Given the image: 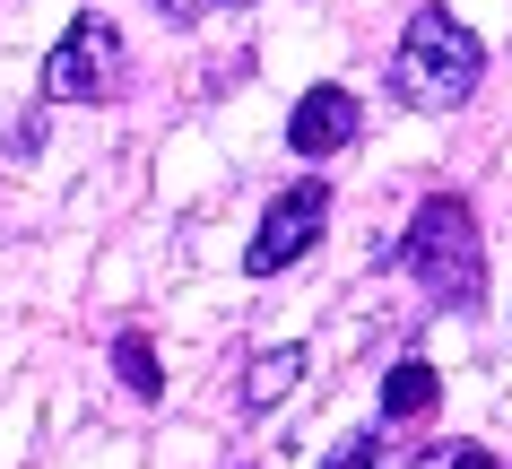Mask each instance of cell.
<instances>
[{
	"label": "cell",
	"instance_id": "1",
	"mask_svg": "<svg viewBox=\"0 0 512 469\" xmlns=\"http://www.w3.org/2000/svg\"><path fill=\"white\" fill-rule=\"evenodd\" d=\"M374 261H400L426 287V304H443V313H478L486 304V244H478V218H469L460 192H426L417 218H408V235L382 244Z\"/></svg>",
	"mask_w": 512,
	"mask_h": 469
},
{
	"label": "cell",
	"instance_id": "11",
	"mask_svg": "<svg viewBox=\"0 0 512 469\" xmlns=\"http://www.w3.org/2000/svg\"><path fill=\"white\" fill-rule=\"evenodd\" d=\"M165 18H200V9H209V0H157Z\"/></svg>",
	"mask_w": 512,
	"mask_h": 469
},
{
	"label": "cell",
	"instance_id": "10",
	"mask_svg": "<svg viewBox=\"0 0 512 469\" xmlns=\"http://www.w3.org/2000/svg\"><path fill=\"white\" fill-rule=\"evenodd\" d=\"M443 469H504V461H495L486 443H452V461H443Z\"/></svg>",
	"mask_w": 512,
	"mask_h": 469
},
{
	"label": "cell",
	"instance_id": "5",
	"mask_svg": "<svg viewBox=\"0 0 512 469\" xmlns=\"http://www.w3.org/2000/svg\"><path fill=\"white\" fill-rule=\"evenodd\" d=\"M356 131H365V105H356V87H313L296 113H287V148H296L304 166H322V157H339V148H356Z\"/></svg>",
	"mask_w": 512,
	"mask_h": 469
},
{
	"label": "cell",
	"instance_id": "6",
	"mask_svg": "<svg viewBox=\"0 0 512 469\" xmlns=\"http://www.w3.org/2000/svg\"><path fill=\"white\" fill-rule=\"evenodd\" d=\"M304 374H313V365H304V348H296V339H287V348H261V357L243 365V409H252V417H261V409H278V400H287V391H296Z\"/></svg>",
	"mask_w": 512,
	"mask_h": 469
},
{
	"label": "cell",
	"instance_id": "7",
	"mask_svg": "<svg viewBox=\"0 0 512 469\" xmlns=\"http://www.w3.org/2000/svg\"><path fill=\"white\" fill-rule=\"evenodd\" d=\"M434 400H443V374H434L426 357H400L391 374H382V417H391V426H408V417H426Z\"/></svg>",
	"mask_w": 512,
	"mask_h": 469
},
{
	"label": "cell",
	"instance_id": "4",
	"mask_svg": "<svg viewBox=\"0 0 512 469\" xmlns=\"http://www.w3.org/2000/svg\"><path fill=\"white\" fill-rule=\"evenodd\" d=\"M322 226H330V183H322V174H304V183H287V192L261 209L252 244H243V270H252V278H278L287 261H304V252L322 244Z\"/></svg>",
	"mask_w": 512,
	"mask_h": 469
},
{
	"label": "cell",
	"instance_id": "9",
	"mask_svg": "<svg viewBox=\"0 0 512 469\" xmlns=\"http://www.w3.org/2000/svg\"><path fill=\"white\" fill-rule=\"evenodd\" d=\"M322 469H391V461H382V435H339L322 452Z\"/></svg>",
	"mask_w": 512,
	"mask_h": 469
},
{
	"label": "cell",
	"instance_id": "8",
	"mask_svg": "<svg viewBox=\"0 0 512 469\" xmlns=\"http://www.w3.org/2000/svg\"><path fill=\"white\" fill-rule=\"evenodd\" d=\"M113 374H122V391H131V400H157V391H165L148 331H113Z\"/></svg>",
	"mask_w": 512,
	"mask_h": 469
},
{
	"label": "cell",
	"instance_id": "2",
	"mask_svg": "<svg viewBox=\"0 0 512 469\" xmlns=\"http://www.w3.org/2000/svg\"><path fill=\"white\" fill-rule=\"evenodd\" d=\"M478 79H486V44L460 27L443 0H426V9L400 27V53H391V96H400V105H417V113H452V105H469V96H478Z\"/></svg>",
	"mask_w": 512,
	"mask_h": 469
},
{
	"label": "cell",
	"instance_id": "3",
	"mask_svg": "<svg viewBox=\"0 0 512 469\" xmlns=\"http://www.w3.org/2000/svg\"><path fill=\"white\" fill-rule=\"evenodd\" d=\"M122 87H131V44H122V27L96 18V9H79L61 27V44L44 53V105H113Z\"/></svg>",
	"mask_w": 512,
	"mask_h": 469
}]
</instances>
